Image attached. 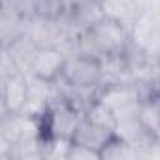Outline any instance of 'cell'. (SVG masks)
I'll list each match as a JSON object with an SVG mask.
<instances>
[{
	"mask_svg": "<svg viewBox=\"0 0 160 160\" xmlns=\"http://www.w3.org/2000/svg\"><path fill=\"white\" fill-rule=\"evenodd\" d=\"M130 30L109 17L100 19L92 28L73 38V55H83L92 60H106L109 57H121L130 47Z\"/></svg>",
	"mask_w": 160,
	"mask_h": 160,
	"instance_id": "6da1fadb",
	"label": "cell"
},
{
	"mask_svg": "<svg viewBox=\"0 0 160 160\" xmlns=\"http://www.w3.org/2000/svg\"><path fill=\"white\" fill-rule=\"evenodd\" d=\"M130 42L134 47L149 57L160 55V4L145 8L130 28Z\"/></svg>",
	"mask_w": 160,
	"mask_h": 160,
	"instance_id": "7a4b0ae2",
	"label": "cell"
},
{
	"mask_svg": "<svg viewBox=\"0 0 160 160\" xmlns=\"http://www.w3.org/2000/svg\"><path fill=\"white\" fill-rule=\"evenodd\" d=\"M98 100L104 102L119 119L138 115L139 106H141V91L136 83H115V85H106L102 87Z\"/></svg>",
	"mask_w": 160,
	"mask_h": 160,
	"instance_id": "3957f363",
	"label": "cell"
},
{
	"mask_svg": "<svg viewBox=\"0 0 160 160\" xmlns=\"http://www.w3.org/2000/svg\"><path fill=\"white\" fill-rule=\"evenodd\" d=\"M60 77L73 87L102 89V64L98 60H92L75 53L68 57V62Z\"/></svg>",
	"mask_w": 160,
	"mask_h": 160,
	"instance_id": "277c9868",
	"label": "cell"
},
{
	"mask_svg": "<svg viewBox=\"0 0 160 160\" xmlns=\"http://www.w3.org/2000/svg\"><path fill=\"white\" fill-rule=\"evenodd\" d=\"M68 57L70 55L64 51V47H40L36 49L27 73L42 77L45 81H57L64 72Z\"/></svg>",
	"mask_w": 160,
	"mask_h": 160,
	"instance_id": "5b68a950",
	"label": "cell"
},
{
	"mask_svg": "<svg viewBox=\"0 0 160 160\" xmlns=\"http://www.w3.org/2000/svg\"><path fill=\"white\" fill-rule=\"evenodd\" d=\"M30 89L27 73L17 72L13 75L2 77V115L23 113L28 106Z\"/></svg>",
	"mask_w": 160,
	"mask_h": 160,
	"instance_id": "8992f818",
	"label": "cell"
},
{
	"mask_svg": "<svg viewBox=\"0 0 160 160\" xmlns=\"http://www.w3.org/2000/svg\"><path fill=\"white\" fill-rule=\"evenodd\" d=\"M113 136H115V132L106 130V128H102V126L91 122V121L85 119V115H83L81 122L77 124V128H75V132H73L72 141H73V143H79V145H85V147H91V149L102 152V149L109 143V139H111Z\"/></svg>",
	"mask_w": 160,
	"mask_h": 160,
	"instance_id": "52a82bcc",
	"label": "cell"
},
{
	"mask_svg": "<svg viewBox=\"0 0 160 160\" xmlns=\"http://www.w3.org/2000/svg\"><path fill=\"white\" fill-rule=\"evenodd\" d=\"M100 4H102L106 17L119 21L128 30L132 28V25L136 23V19L143 12L139 0H100Z\"/></svg>",
	"mask_w": 160,
	"mask_h": 160,
	"instance_id": "ba28073f",
	"label": "cell"
},
{
	"mask_svg": "<svg viewBox=\"0 0 160 160\" xmlns=\"http://www.w3.org/2000/svg\"><path fill=\"white\" fill-rule=\"evenodd\" d=\"M27 21L28 17L21 15L19 12H15L13 8L4 4L2 10V23H0V30H2V47L10 45L12 42H15L17 38L25 36L27 30Z\"/></svg>",
	"mask_w": 160,
	"mask_h": 160,
	"instance_id": "9c48e42d",
	"label": "cell"
},
{
	"mask_svg": "<svg viewBox=\"0 0 160 160\" xmlns=\"http://www.w3.org/2000/svg\"><path fill=\"white\" fill-rule=\"evenodd\" d=\"M119 160V158H145V149L138 147L134 143H128L124 139H121L119 136H113L109 139V143L102 149V160Z\"/></svg>",
	"mask_w": 160,
	"mask_h": 160,
	"instance_id": "30bf717a",
	"label": "cell"
},
{
	"mask_svg": "<svg viewBox=\"0 0 160 160\" xmlns=\"http://www.w3.org/2000/svg\"><path fill=\"white\" fill-rule=\"evenodd\" d=\"M85 119H89L91 122H94V124H98V126H102L106 130H111V132L117 130V117H115V113L100 100H94L89 106V109L85 111Z\"/></svg>",
	"mask_w": 160,
	"mask_h": 160,
	"instance_id": "8fae6325",
	"label": "cell"
},
{
	"mask_svg": "<svg viewBox=\"0 0 160 160\" xmlns=\"http://www.w3.org/2000/svg\"><path fill=\"white\" fill-rule=\"evenodd\" d=\"M68 160H102V152L72 141L68 151Z\"/></svg>",
	"mask_w": 160,
	"mask_h": 160,
	"instance_id": "7c38bea8",
	"label": "cell"
},
{
	"mask_svg": "<svg viewBox=\"0 0 160 160\" xmlns=\"http://www.w3.org/2000/svg\"><path fill=\"white\" fill-rule=\"evenodd\" d=\"M156 2H158V4H160V0H156Z\"/></svg>",
	"mask_w": 160,
	"mask_h": 160,
	"instance_id": "4fadbf2b",
	"label": "cell"
}]
</instances>
